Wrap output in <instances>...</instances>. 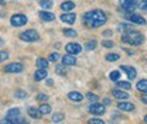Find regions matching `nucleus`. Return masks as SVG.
<instances>
[{
  "mask_svg": "<svg viewBox=\"0 0 147 124\" xmlns=\"http://www.w3.org/2000/svg\"><path fill=\"white\" fill-rule=\"evenodd\" d=\"M106 14L102 10H92L84 14V23L85 25H88L89 28H98L100 25H103L106 23Z\"/></svg>",
  "mask_w": 147,
  "mask_h": 124,
  "instance_id": "obj_1",
  "label": "nucleus"
},
{
  "mask_svg": "<svg viewBox=\"0 0 147 124\" xmlns=\"http://www.w3.org/2000/svg\"><path fill=\"white\" fill-rule=\"evenodd\" d=\"M122 41L126 42V44H130V45H142L143 41H144V37L142 33L139 31H134V30H129L126 31L123 36H122Z\"/></svg>",
  "mask_w": 147,
  "mask_h": 124,
  "instance_id": "obj_2",
  "label": "nucleus"
},
{
  "mask_svg": "<svg viewBox=\"0 0 147 124\" xmlns=\"http://www.w3.org/2000/svg\"><path fill=\"white\" fill-rule=\"evenodd\" d=\"M20 40H23L26 42H34V41L40 40V34L37 33L36 30H27V31L20 34Z\"/></svg>",
  "mask_w": 147,
  "mask_h": 124,
  "instance_id": "obj_3",
  "label": "nucleus"
},
{
  "mask_svg": "<svg viewBox=\"0 0 147 124\" xmlns=\"http://www.w3.org/2000/svg\"><path fill=\"white\" fill-rule=\"evenodd\" d=\"M10 23L14 27H21V25H26L27 24V17L24 14H14L13 17L10 18Z\"/></svg>",
  "mask_w": 147,
  "mask_h": 124,
  "instance_id": "obj_4",
  "label": "nucleus"
},
{
  "mask_svg": "<svg viewBox=\"0 0 147 124\" xmlns=\"http://www.w3.org/2000/svg\"><path fill=\"white\" fill-rule=\"evenodd\" d=\"M88 110H89V113L93 114V116H102V114L105 113V106H103V105H99V103L96 102V103H92L91 106L88 107Z\"/></svg>",
  "mask_w": 147,
  "mask_h": 124,
  "instance_id": "obj_5",
  "label": "nucleus"
},
{
  "mask_svg": "<svg viewBox=\"0 0 147 124\" xmlns=\"http://www.w3.org/2000/svg\"><path fill=\"white\" fill-rule=\"evenodd\" d=\"M65 51L68 54H71V55H76V54H79L82 51V47L78 42H69V44L65 45Z\"/></svg>",
  "mask_w": 147,
  "mask_h": 124,
  "instance_id": "obj_6",
  "label": "nucleus"
},
{
  "mask_svg": "<svg viewBox=\"0 0 147 124\" xmlns=\"http://www.w3.org/2000/svg\"><path fill=\"white\" fill-rule=\"evenodd\" d=\"M126 18H127L130 23H134V24H139V25H144L146 24V20L142 17V16H139V14H126Z\"/></svg>",
  "mask_w": 147,
  "mask_h": 124,
  "instance_id": "obj_7",
  "label": "nucleus"
},
{
  "mask_svg": "<svg viewBox=\"0 0 147 124\" xmlns=\"http://www.w3.org/2000/svg\"><path fill=\"white\" fill-rule=\"evenodd\" d=\"M4 71L7 72V73H18V72L23 71V65H21V64H17V62L9 64V65H6Z\"/></svg>",
  "mask_w": 147,
  "mask_h": 124,
  "instance_id": "obj_8",
  "label": "nucleus"
},
{
  "mask_svg": "<svg viewBox=\"0 0 147 124\" xmlns=\"http://www.w3.org/2000/svg\"><path fill=\"white\" fill-rule=\"evenodd\" d=\"M120 69H122V71H125L126 73H127L129 80H133V79L137 76V71H136L133 66H126V65H122V66H120Z\"/></svg>",
  "mask_w": 147,
  "mask_h": 124,
  "instance_id": "obj_9",
  "label": "nucleus"
},
{
  "mask_svg": "<svg viewBox=\"0 0 147 124\" xmlns=\"http://www.w3.org/2000/svg\"><path fill=\"white\" fill-rule=\"evenodd\" d=\"M112 96L116 97L117 100H126V99H129V95L126 92H123L122 89H113L112 90Z\"/></svg>",
  "mask_w": 147,
  "mask_h": 124,
  "instance_id": "obj_10",
  "label": "nucleus"
},
{
  "mask_svg": "<svg viewBox=\"0 0 147 124\" xmlns=\"http://www.w3.org/2000/svg\"><path fill=\"white\" fill-rule=\"evenodd\" d=\"M61 21L62 23H67V24H74L75 23V20H76V16L74 14V13H64V14H61Z\"/></svg>",
  "mask_w": 147,
  "mask_h": 124,
  "instance_id": "obj_11",
  "label": "nucleus"
},
{
  "mask_svg": "<svg viewBox=\"0 0 147 124\" xmlns=\"http://www.w3.org/2000/svg\"><path fill=\"white\" fill-rule=\"evenodd\" d=\"M117 107H119V110H122V111H133V110H134V105H133V103H129V102H125V100L119 102V103H117Z\"/></svg>",
  "mask_w": 147,
  "mask_h": 124,
  "instance_id": "obj_12",
  "label": "nucleus"
},
{
  "mask_svg": "<svg viewBox=\"0 0 147 124\" xmlns=\"http://www.w3.org/2000/svg\"><path fill=\"white\" fill-rule=\"evenodd\" d=\"M68 99L71 102H82L84 100V95L79 92H69L68 93Z\"/></svg>",
  "mask_w": 147,
  "mask_h": 124,
  "instance_id": "obj_13",
  "label": "nucleus"
},
{
  "mask_svg": "<svg viewBox=\"0 0 147 124\" xmlns=\"http://www.w3.org/2000/svg\"><path fill=\"white\" fill-rule=\"evenodd\" d=\"M62 64H64V65H75V64H76L75 55H71V54L64 55V56H62Z\"/></svg>",
  "mask_w": 147,
  "mask_h": 124,
  "instance_id": "obj_14",
  "label": "nucleus"
},
{
  "mask_svg": "<svg viewBox=\"0 0 147 124\" xmlns=\"http://www.w3.org/2000/svg\"><path fill=\"white\" fill-rule=\"evenodd\" d=\"M27 113H28V116H30L31 119H36V120H38V119H41V117H42V114L40 113V110L36 109V107H28Z\"/></svg>",
  "mask_w": 147,
  "mask_h": 124,
  "instance_id": "obj_15",
  "label": "nucleus"
},
{
  "mask_svg": "<svg viewBox=\"0 0 147 124\" xmlns=\"http://www.w3.org/2000/svg\"><path fill=\"white\" fill-rule=\"evenodd\" d=\"M119 4L123 9H127V7H134L137 4V0H119Z\"/></svg>",
  "mask_w": 147,
  "mask_h": 124,
  "instance_id": "obj_16",
  "label": "nucleus"
},
{
  "mask_svg": "<svg viewBox=\"0 0 147 124\" xmlns=\"http://www.w3.org/2000/svg\"><path fill=\"white\" fill-rule=\"evenodd\" d=\"M47 75H48L47 69H37V72L34 73V79H36L37 82H40V80L45 79V78H47Z\"/></svg>",
  "mask_w": 147,
  "mask_h": 124,
  "instance_id": "obj_17",
  "label": "nucleus"
},
{
  "mask_svg": "<svg viewBox=\"0 0 147 124\" xmlns=\"http://www.w3.org/2000/svg\"><path fill=\"white\" fill-rule=\"evenodd\" d=\"M18 116H20V109H17V107H14V109H10V110L7 111V114H6V117H7V119H10V120H13V119H17Z\"/></svg>",
  "mask_w": 147,
  "mask_h": 124,
  "instance_id": "obj_18",
  "label": "nucleus"
},
{
  "mask_svg": "<svg viewBox=\"0 0 147 124\" xmlns=\"http://www.w3.org/2000/svg\"><path fill=\"white\" fill-rule=\"evenodd\" d=\"M74 7H75V3H74V1H64V3L61 4V9H62L65 13H69L71 10H74Z\"/></svg>",
  "mask_w": 147,
  "mask_h": 124,
  "instance_id": "obj_19",
  "label": "nucleus"
},
{
  "mask_svg": "<svg viewBox=\"0 0 147 124\" xmlns=\"http://www.w3.org/2000/svg\"><path fill=\"white\" fill-rule=\"evenodd\" d=\"M136 88H137L139 92L147 93V79H142V80H139V82H137V85H136Z\"/></svg>",
  "mask_w": 147,
  "mask_h": 124,
  "instance_id": "obj_20",
  "label": "nucleus"
},
{
  "mask_svg": "<svg viewBox=\"0 0 147 124\" xmlns=\"http://www.w3.org/2000/svg\"><path fill=\"white\" fill-rule=\"evenodd\" d=\"M54 14L53 13H48V11H40V18L44 20V21H53L54 20Z\"/></svg>",
  "mask_w": 147,
  "mask_h": 124,
  "instance_id": "obj_21",
  "label": "nucleus"
},
{
  "mask_svg": "<svg viewBox=\"0 0 147 124\" xmlns=\"http://www.w3.org/2000/svg\"><path fill=\"white\" fill-rule=\"evenodd\" d=\"M36 65H37L38 69H47V68H48V61L44 59V58H38L37 62H36Z\"/></svg>",
  "mask_w": 147,
  "mask_h": 124,
  "instance_id": "obj_22",
  "label": "nucleus"
},
{
  "mask_svg": "<svg viewBox=\"0 0 147 124\" xmlns=\"http://www.w3.org/2000/svg\"><path fill=\"white\" fill-rule=\"evenodd\" d=\"M38 110H40V113L42 116H45V114H50L51 113V106L47 105V103H44V105H41V106L38 107Z\"/></svg>",
  "mask_w": 147,
  "mask_h": 124,
  "instance_id": "obj_23",
  "label": "nucleus"
},
{
  "mask_svg": "<svg viewBox=\"0 0 147 124\" xmlns=\"http://www.w3.org/2000/svg\"><path fill=\"white\" fill-rule=\"evenodd\" d=\"M131 88L130 82L127 80H117V89H122V90H129Z\"/></svg>",
  "mask_w": 147,
  "mask_h": 124,
  "instance_id": "obj_24",
  "label": "nucleus"
},
{
  "mask_svg": "<svg viewBox=\"0 0 147 124\" xmlns=\"http://www.w3.org/2000/svg\"><path fill=\"white\" fill-rule=\"evenodd\" d=\"M96 45H98L96 40H89V41L85 44V50H86V51H92V50L96 48Z\"/></svg>",
  "mask_w": 147,
  "mask_h": 124,
  "instance_id": "obj_25",
  "label": "nucleus"
},
{
  "mask_svg": "<svg viewBox=\"0 0 147 124\" xmlns=\"http://www.w3.org/2000/svg\"><path fill=\"white\" fill-rule=\"evenodd\" d=\"M120 72L119 71H113V72H110V75H109V79L110 80H113V82H117V80H120Z\"/></svg>",
  "mask_w": 147,
  "mask_h": 124,
  "instance_id": "obj_26",
  "label": "nucleus"
},
{
  "mask_svg": "<svg viewBox=\"0 0 147 124\" xmlns=\"http://www.w3.org/2000/svg\"><path fill=\"white\" fill-rule=\"evenodd\" d=\"M40 6H41L42 9H47V10H48V9H51L54 4H53V0H41V1H40Z\"/></svg>",
  "mask_w": 147,
  "mask_h": 124,
  "instance_id": "obj_27",
  "label": "nucleus"
},
{
  "mask_svg": "<svg viewBox=\"0 0 147 124\" xmlns=\"http://www.w3.org/2000/svg\"><path fill=\"white\" fill-rule=\"evenodd\" d=\"M119 54H108L106 55V61H109V62H113V61H119Z\"/></svg>",
  "mask_w": 147,
  "mask_h": 124,
  "instance_id": "obj_28",
  "label": "nucleus"
},
{
  "mask_svg": "<svg viewBox=\"0 0 147 124\" xmlns=\"http://www.w3.org/2000/svg\"><path fill=\"white\" fill-rule=\"evenodd\" d=\"M55 72L58 73V75H65L67 73V68H65V65L62 64V65H58L57 68H55Z\"/></svg>",
  "mask_w": 147,
  "mask_h": 124,
  "instance_id": "obj_29",
  "label": "nucleus"
},
{
  "mask_svg": "<svg viewBox=\"0 0 147 124\" xmlns=\"http://www.w3.org/2000/svg\"><path fill=\"white\" fill-rule=\"evenodd\" d=\"M133 27L130 25V24H119L117 25V31H129V30H131Z\"/></svg>",
  "mask_w": 147,
  "mask_h": 124,
  "instance_id": "obj_30",
  "label": "nucleus"
},
{
  "mask_svg": "<svg viewBox=\"0 0 147 124\" xmlns=\"http://www.w3.org/2000/svg\"><path fill=\"white\" fill-rule=\"evenodd\" d=\"M64 120V114L62 113H55L54 116H53V121L54 123H59V121H62Z\"/></svg>",
  "mask_w": 147,
  "mask_h": 124,
  "instance_id": "obj_31",
  "label": "nucleus"
},
{
  "mask_svg": "<svg viewBox=\"0 0 147 124\" xmlns=\"http://www.w3.org/2000/svg\"><path fill=\"white\" fill-rule=\"evenodd\" d=\"M48 99H50V96H47V95H44V93H38L37 95V100L38 102H48Z\"/></svg>",
  "mask_w": 147,
  "mask_h": 124,
  "instance_id": "obj_32",
  "label": "nucleus"
},
{
  "mask_svg": "<svg viewBox=\"0 0 147 124\" xmlns=\"http://www.w3.org/2000/svg\"><path fill=\"white\" fill-rule=\"evenodd\" d=\"M64 36H67V37H76V31L75 30H71V28H65L64 30Z\"/></svg>",
  "mask_w": 147,
  "mask_h": 124,
  "instance_id": "obj_33",
  "label": "nucleus"
},
{
  "mask_svg": "<svg viewBox=\"0 0 147 124\" xmlns=\"http://www.w3.org/2000/svg\"><path fill=\"white\" fill-rule=\"evenodd\" d=\"M58 59H59V55L57 52L50 54V56H48V61H50V62H55V61H58Z\"/></svg>",
  "mask_w": 147,
  "mask_h": 124,
  "instance_id": "obj_34",
  "label": "nucleus"
},
{
  "mask_svg": "<svg viewBox=\"0 0 147 124\" xmlns=\"http://www.w3.org/2000/svg\"><path fill=\"white\" fill-rule=\"evenodd\" d=\"M86 97H88V100H91L92 103H96V102H98V96H96L95 93H88Z\"/></svg>",
  "mask_w": 147,
  "mask_h": 124,
  "instance_id": "obj_35",
  "label": "nucleus"
},
{
  "mask_svg": "<svg viewBox=\"0 0 147 124\" xmlns=\"http://www.w3.org/2000/svg\"><path fill=\"white\" fill-rule=\"evenodd\" d=\"M9 58V52L7 51H0V62H4Z\"/></svg>",
  "mask_w": 147,
  "mask_h": 124,
  "instance_id": "obj_36",
  "label": "nucleus"
},
{
  "mask_svg": "<svg viewBox=\"0 0 147 124\" xmlns=\"http://www.w3.org/2000/svg\"><path fill=\"white\" fill-rule=\"evenodd\" d=\"M88 124H105V123H103V120H100V119H89V120H88Z\"/></svg>",
  "mask_w": 147,
  "mask_h": 124,
  "instance_id": "obj_37",
  "label": "nucleus"
},
{
  "mask_svg": "<svg viewBox=\"0 0 147 124\" xmlns=\"http://www.w3.org/2000/svg\"><path fill=\"white\" fill-rule=\"evenodd\" d=\"M27 95H26V92H23V90H17L16 92V97H18V99H24Z\"/></svg>",
  "mask_w": 147,
  "mask_h": 124,
  "instance_id": "obj_38",
  "label": "nucleus"
},
{
  "mask_svg": "<svg viewBox=\"0 0 147 124\" xmlns=\"http://www.w3.org/2000/svg\"><path fill=\"white\" fill-rule=\"evenodd\" d=\"M139 7H140L142 10H147V0H142V1L139 3Z\"/></svg>",
  "mask_w": 147,
  "mask_h": 124,
  "instance_id": "obj_39",
  "label": "nucleus"
},
{
  "mask_svg": "<svg viewBox=\"0 0 147 124\" xmlns=\"http://www.w3.org/2000/svg\"><path fill=\"white\" fill-rule=\"evenodd\" d=\"M113 45H115V44H113L112 41H103V47H105V48H112Z\"/></svg>",
  "mask_w": 147,
  "mask_h": 124,
  "instance_id": "obj_40",
  "label": "nucleus"
},
{
  "mask_svg": "<svg viewBox=\"0 0 147 124\" xmlns=\"http://www.w3.org/2000/svg\"><path fill=\"white\" fill-rule=\"evenodd\" d=\"M0 124H14V123H13V120H10V119L6 117V119H3V120L0 121Z\"/></svg>",
  "mask_w": 147,
  "mask_h": 124,
  "instance_id": "obj_41",
  "label": "nucleus"
},
{
  "mask_svg": "<svg viewBox=\"0 0 147 124\" xmlns=\"http://www.w3.org/2000/svg\"><path fill=\"white\" fill-rule=\"evenodd\" d=\"M109 105H110V99H108V97H106V99L103 100V106H109Z\"/></svg>",
  "mask_w": 147,
  "mask_h": 124,
  "instance_id": "obj_42",
  "label": "nucleus"
},
{
  "mask_svg": "<svg viewBox=\"0 0 147 124\" xmlns=\"http://www.w3.org/2000/svg\"><path fill=\"white\" fill-rule=\"evenodd\" d=\"M103 36H105V37H110V36H112V31H109V30L103 31Z\"/></svg>",
  "mask_w": 147,
  "mask_h": 124,
  "instance_id": "obj_43",
  "label": "nucleus"
},
{
  "mask_svg": "<svg viewBox=\"0 0 147 124\" xmlns=\"http://www.w3.org/2000/svg\"><path fill=\"white\" fill-rule=\"evenodd\" d=\"M142 102H143V103H146V105H147V93L144 95V96H142Z\"/></svg>",
  "mask_w": 147,
  "mask_h": 124,
  "instance_id": "obj_44",
  "label": "nucleus"
},
{
  "mask_svg": "<svg viewBox=\"0 0 147 124\" xmlns=\"http://www.w3.org/2000/svg\"><path fill=\"white\" fill-rule=\"evenodd\" d=\"M47 85H48V86H53V85H54V80H53V79H48V80H47Z\"/></svg>",
  "mask_w": 147,
  "mask_h": 124,
  "instance_id": "obj_45",
  "label": "nucleus"
},
{
  "mask_svg": "<svg viewBox=\"0 0 147 124\" xmlns=\"http://www.w3.org/2000/svg\"><path fill=\"white\" fill-rule=\"evenodd\" d=\"M14 124H28V121H26V120H18L17 123H14Z\"/></svg>",
  "mask_w": 147,
  "mask_h": 124,
  "instance_id": "obj_46",
  "label": "nucleus"
},
{
  "mask_svg": "<svg viewBox=\"0 0 147 124\" xmlns=\"http://www.w3.org/2000/svg\"><path fill=\"white\" fill-rule=\"evenodd\" d=\"M143 120H144V123L147 124V114H146V116H144V119H143Z\"/></svg>",
  "mask_w": 147,
  "mask_h": 124,
  "instance_id": "obj_47",
  "label": "nucleus"
}]
</instances>
